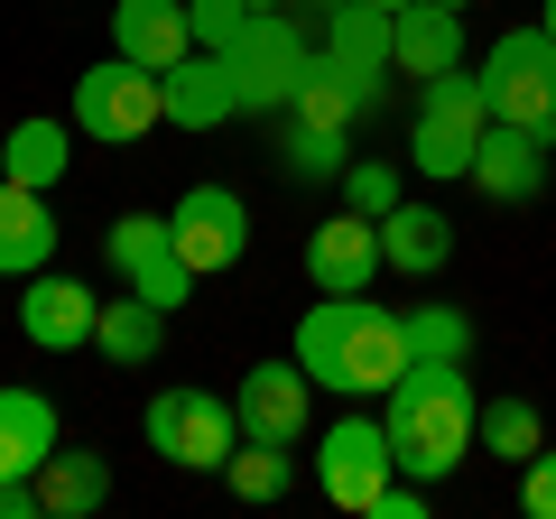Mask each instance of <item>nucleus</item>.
Returning a JSON list of instances; mask_svg holds the SVG:
<instances>
[{
  "instance_id": "obj_14",
  "label": "nucleus",
  "mask_w": 556,
  "mask_h": 519,
  "mask_svg": "<svg viewBox=\"0 0 556 519\" xmlns=\"http://www.w3.org/2000/svg\"><path fill=\"white\" fill-rule=\"evenodd\" d=\"M112 56L149 65V75H167L177 56H195V20H186V0H112Z\"/></svg>"
},
{
  "instance_id": "obj_3",
  "label": "nucleus",
  "mask_w": 556,
  "mask_h": 519,
  "mask_svg": "<svg viewBox=\"0 0 556 519\" xmlns=\"http://www.w3.org/2000/svg\"><path fill=\"white\" fill-rule=\"evenodd\" d=\"M492 130V93H482V65H445V75L417 84V121H408V167L417 177H473V149Z\"/></svg>"
},
{
  "instance_id": "obj_36",
  "label": "nucleus",
  "mask_w": 556,
  "mask_h": 519,
  "mask_svg": "<svg viewBox=\"0 0 556 519\" xmlns=\"http://www.w3.org/2000/svg\"><path fill=\"white\" fill-rule=\"evenodd\" d=\"M251 10H288V0H251Z\"/></svg>"
},
{
  "instance_id": "obj_12",
  "label": "nucleus",
  "mask_w": 556,
  "mask_h": 519,
  "mask_svg": "<svg viewBox=\"0 0 556 519\" xmlns=\"http://www.w3.org/2000/svg\"><path fill=\"white\" fill-rule=\"evenodd\" d=\"M93 325H102L93 288L56 279V269H38V279H20V334L38 343V353H84V343H93Z\"/></svg>"
},
{
  "instance_id": "obj_4",
  "label": "nucleus",
  "mask_w": 556,
  "mask_h": 519,
  "mask_svg": "<svg viewBox=\"0 0 556 519\" xmlns=\"http://www.w3.org/2000/svg\"><path fill=\"white\" fill-rule=\"evenodd\" d=\"M223 56H232V75H241V121L288 112V102L306 93V75H316V38H306V20H288V10H251V28H241Z\"/></svg>"
},
{
  "instance_id": "obj_19",
  "label": "nucleus",
  "mask_w": 556,
  "mask_h": 519,
  "mask_svg": "<svg viewBox=\"0 0 556 519\" xmlns=\"http://www.w3.org/2000/svg\"><path fill=\"white\" fill-rule=\"evenodd\" d=\"M38 501H47V519H93L102 501H112V464H102L93 445H56V455L38 464Z\"/></svg>"
},
{
  "instance_id": "obj_8",
  "label": "nucleus",
  "mask_w": 556,
  "mask_h": 519,
  "mask_svg": "<svg viewBox=\"0 0 556 519\" xmlns=\"http://www.w3.org/2000/svg\"><path fill=\"white\" fill-rule=\"evenodd\" d=\"M390 473H399V455H390V427H380V418H334V427L316 436V482H325L334 510H362V519H371L380 492H390Z\"/></svg>"
},
{
  "instance_id": "obj_24",
  "label": "nucleus",
  "mask_w": 556,
  "mask_h": 519,
  "mask_svg": "<svg viewBox=\"0 0 556 519\" xmlns=\"http://www.w3.org/2000/svg\"><path fill=\"white\" fill-rule=\"evenodd\" d=\"M298 445H260V436H241L232 445V464H223V482H232V501H278L288 492V473H298Z\"/></svg>"
},
{
  "instance_id": "obj_35",
  "label": "nucleus",
  "mask_w": 556,
  "mask_h": 519,
  "mask_svg": "<svg viewBox=\"0 0 556 519\" xmlns=\"http://www.w3.org/2000/svg\"><path fill=\"white\" fill-rule=\"evenodd\" d=\"M437 10H473V0H437Z\"/></svg>"
},
{
  "instance_id": "obj_21",
  "label": "nucleus",
  "mask_w": 556,
  "mask_h": 519,
  "mask_svg": "<svg viewBox=\"0 0 556 519\" xmlns=\"http://www.w3.org/2000/svg\"><path fill=\"white\" fill-rule=\"evenodd\" d=\"M75 121H56V112H28L20 130H0V159H10V177L20 186H56L65 167H75Z\"/></svg>"
},
{
  "instance_id": "obj_6",
  "label": "nucleus",
  "mask_w": 556,
  "mask_h": 519,
  "mask_svg": "<svg viewBox=\"0 0 556 519\" xmlns=\"http://www.w3.org/2000/svg\"><path fill=\"white\" fill-rule=\"evenodd\" d=\"M139 436H149L159 464H177V473H223L232 445H241V408L223 390H159L149 418H139Z\"/></svg>"
},
{
  "instance_id": "obj_27",
  "label": "nucleus",
  "mask_w": 556,
  "mask_h": 519,
  "mask_svg": "<svg viewBox=\"0 0 556 519\" xmlns=\"http://www.w3.org/2000/svg\"><path fill=\"white\" fill-rule=\"evenodd\" d=\"M130 288H139L149 306H167V316H177V306H186V288H195V269L177 260V241H159V251H149V260L130 269Z\"/></svg>"
},
{
  "instance_id": "obj_11",
  "label": "nucleus",
  "mask_w": 556,
  "mask_h": 519,
  "mask_svg": "<svg viewBox=\"0 0 556 519\" xmlns=\"http://www.w3.org/2000/svg\"><path fill=\"white\" fill-rule=\"evenodd\" d=\"M380 269H390V251H380V223L353 214V204H343V214H325L316 232H306V279H316L325 298H362Z\"/></svg>"
},
{
  "instance_id": "obj_33",
  "label": "nucleus",
  "mask_w": 556,
  "mask_h": 519,
  "mask_svg": "<svg viewBox=\"0 0 556 519\" xmlns=\"http://www.w3.org/2000/svg\"><path fill=\"white\" fill-rule=\"evenodd\" d=\"M0 519H47V501H38V473L0 482Z\"/></svg>"
},
{
  "instance_id": "obj_20",
  "label": "nucleus",
  "mask_w": 556,
  "mask_h": 519,
  "mask_svg": "<svg viewBox=\"0 0 556 519\" xmlns=\"http://www.w3.org/2000/svg\"><path fill=\"white\" fill-rule=\"evenodd\" d=\"M56 445H65V436H56V408H47L38 390H0V482L38 473Z\"/></svg>"
},
{
  "instance_id": "obj_31",
  "label": "nucleus",
  "mask_w": 556,
  "mask_h": 519,
  "mask_svg": "<svg viewBox=\"0 0 556 519\" xmlns=\"http://www.w3.org/2000/svg\"><path fill=\"white\" fill-rule=\"evenodd\" d=\"M519 510H529V519H556V455H547V445L519 464Z\"/></svg>"
},
{
  "instance_id": "obj_25",
  "label": "nucleus",
  "mask_w": 556,
  "mask_h": 519,
  "mask_svg": "<svg viewBox=\"0 0 556 519\" xmlns=\"http://www.w3.org/2000/svg\"><path fill=\"white\" fill-rule=\"evenodd\" d=\"M538 445H547V418H538L529 400H482V455H501V464H529Z\"/></svg>"
},
{
  "instance_id": "obj_15",
  "label": "nucleus",
  "mask_w": 556,
  "mask_h": 519,
  "mask_svg": "<svg viewBox=\"0 0 556 519\" xmlns=\"http://www.w3.org/2000/svg\"><path fill=\"white\" fill-rule=\"evenodd\" d=\"M445 65H464V10H437V0L390 10V75L427 84V75H445Z\"/></svg>"
},
{
  "instance_id": "obj_26",
  "label": "nucleus",
  "mask_w": 556,
  "mask_h": 519,
  "mask_svg": "<svg viewBox=\"0 0 556 519\" xmlns=\"http://www.w3.org/2000/svg\"><path fill=\"white\" fill-rule=\"evenodd\" d=\"M408 343L417 362H473V316L464 306H408Z\"/></svg>"
},
{
  "instance_id": "obj_32",
  "label": "nucleus",
  "mask_w": 556,
  "mask_h": 519,
  "mask_svg": "<svg viewBox=\"0 0 556 519\" xmlns=\"http://www.w3.org/2000/svg\"><path fill=\"white\" fill-rule=\"evenodd\" d=\"M371 519H427V482L390 473V492H380V510H371Z\"/></svg>"
},
{
  "instance_id": "obj_13",
  "label": "nucleus",
  "mask_w": 556,
  "mask_h": 519,
  "mask_svg": "<svg viewBox=\"0 0 556 519\" xmlns=\"http://www.w3.org/2000/svg\"><path fill=\"white\" fill-rule=\"evenodd\" d=\"M223 121H241V75L232 56L195 47V56L167 65V130H223Z\"/></svg>"
},
{
  "instance_id": "obj_1",
  "label": "nucleus",
  "mask_w": 556,
  "mask_h": 519,
  "mask_svg": "<svg viewBox=\"0 0 556 519\" xmlns=\"http://www.w3.org/2000/svg\"><path fill=\"white\" fill-rule=\"evenodd\" d=\"M298 362L334 400H390V380L417 362V343H408V316L371 306V288H362V298H325L298 316Z\"/></svg>"
},
{
  "instance_id": "obj_28",
  "label": "nucleus",
  "mask_w": 556,
  "mask_h": 519,
  "mask_svg": "<svg viewBox=\"0 0 556 519\" xmlns=\"http://www.w3.org/2000/svg\"><path fill=\"white\" fill-rule=\"evenodd\" d=\"M159 241H167V214H121L112 232H102V260H112L121 279H130V269H139L149 251H159Z\"/></svg>"
},
{
  "instance_id": "obj_18",
  "label": "nucleus",
  "mask_w": 556,
  "mask_h": 519,
  "mask_svg": "<svg viewBox=\"0 0 556 519\" xmlns=\"http://www.w3.org/2000/svg\"><path fill=\"white\" fill-rule=\"evenodd\" d=\"M380 251H390L399 279H437L445 260H455V223H445L437 204H408V195H399L390 214H380Z\"/></svg>"
},
{
  "instance_id": "obj_22",
  "label": "nucleus",
  "mask_w": 556,
  "mask_h": 519,
  "mask_svg": "<svg viewBox=\"0 0 556 519\" xmlns=\"http://www.w3.org/2000/svg\"><path fill=\"white\" fill-rule=\"evenodd\" d=\"M159 343H167V306H149L139 288H130L121 306H102V325H93V353H102V362H121V371L159 362Z\"/></svg>"
},
{
  "instance_id": "obj_2",
  "label": "nucleus",
  "mask_w": 556,
  "mask_h": 519,
  "mask_svg": "<svg viewBox=\"0 0 556 519\" xmlns=\"http://www.w3.org/2000/svg\"><path fill=\"white\" fill-rule=\"evenodd\" d=\"M380 427H390L399 473L437 492V482L482 445V400H473V380H464V362H408V371L390 380V418Z\"/></svg>"
},
{
  "instance_id": "obj_10",
  "label": "nucleus",
  "mask_w": 556,
  "mask_h": 519,
  "mask_svg": "<svg viewBox=\"0 0 556 519\" xmlns=\"http://www.w3.org/2000/svg\"><path fill=\"white\" fill-rule=\"evenodd\" d=\"M241 436L260 445H306V427H316V380H306V362H251L241 371Z\"/></svg>"
},
{
  "instance_id": "obj_37",
  "label": "nucleus",
  "mask_w": 556,
  "mask_h": 519,
  "mask_svg": "<svg viewBox=\"0 0 556 519\" xmlns=\"http://www.w3.org/2000/svg\"><path fill=\"white\" fill-rule=\"evenodd\" d=\"M371 10H408V0H371Z\"/></svg>"
},
{
  "instance_id": "obj_7",
  "label": "nucleus",
  "mask_w": 556,
  "mask_h": 519,
  "mask_svg": "<svg viewBox=\"0 0 556 519\" xmlns=\"http://www.w3.org/2000/svg\"><path fill=\"white\" fill-rule=\"evenodd\" d=\"M482 93H492V121H519L556 149V38L547 28H510L482 56Z\"/></svg>"
},
{
  "instance_id": "obj_16",
  "label": "nucleus",
  "mask_w": 556,
  "mask_h": 519,
  "mask_svg": "<svg viewBox=\"0 0 556 519\" xmlns=\"http://www.w3.org/2000/svg\"><path fill=\"white\" fill-rule=\"evenodd\" d=\"M56 204H47V186H20L0 177V279H38L47 260H56Z\"/></svg>"
},
{
  "instance_id": "obj_23",
  "label": "nucleus",
  "mask_w": 556,
  "mask_h": 519,
  "mask_svg": "<svg viewBox=\"0 0 556 519\" xmlns=\"http://www.w3.org/2000/svg\"><path fill=\"white\" fill-rule=\"evenodd\" d=\"M278 167H288L298 186H325V177L343 186V167H353V130H325V121H298V112H288V140H278Z\"/></svg>"
},
{
  "instance_id": "obj_30",
  "label": "nucleus",
  "mask_w": 556,
  "mask_h": 519,
  "mask_svg": "<svg viewBox=\"0 0 556 519\" xmlns=\"http://www.w3.org/2000/svg\"><path fill=\"white\" fill-rule=\"evenodd\" d=\"M186 20H195V47H232L241 28H251V0H186Z\"/></svg>"
},
{
  "instance_id": "obj_34",
  "label": "nucleus",
  "mask_w": 556,
  "mask_h": 519,
  "mask_svg": "<svg viewBox=\"0 0 556 519\" xmlns=\"http://www.w3.org/2000/svg\"><path fill=\"white\" fill-rule=\"evenodd\" d=\"M538 28H547V38H556V0H538Z\"/></svg>"
},
{
  "instance_id": "obj_9",
  "label": "nucleus",
  "mask_w": 556,
  "mask_h": 519,
  "mask_svg": "<svg viewBox=\"0 0 556 519\" xmlns=\"http://www.w3.org/2000/svg\"><path fill=\"white\" fill-rule=\"evenodd\" d=\"M167 241H177V260L195 279L241 269V251H251V204H241L232 186H186V195L167 204Z\"/></svg>"
},
{
  "instance_id": "obj_5",
  "label": "nucleus",
  "mask_w": 556,
  "mask_h": 519,
  "mask_svg": "<svg viewBox=\"0 0 556 519\" xmlns=\"http://www.w3.org/2000/svg\"><path fill=\"white\" fill-rule=\"evenodd\" d=\"M65 121H75L84 140H102V149H130V140H149L167 121V75H149V65H130V56H102V65L75 75Z\"/></svg>"
},
{
  "instance_id": "obj_17",
  "label": "nucleus",
  "mask_w": 556,
  "mask_h": 519,
  "mask_svg": "<svg viewBox=\"0 0 556 519\" xmlns=\"http://www.w3.org/2000/svg\"><path fill=\"white\" fill-rule=\"evenodd\" d=\"M473 186H482L492 204H529L538 186H547V140L519 130V121H492L482 149H473Z\"/></svg>"
},
{
  "instance_id": "obj_29",
  "label": "nucleus",
  "mask_w": 556,
  "mask_h": 519,
  "mask_svg": "<svg viewBox=\"0 0 556 519\" xmlns=\"http://www.w3.org/2000/svg\"><path fill=\"white\" fill-rule=\"evenodd\" d=\"M343 204L380 223V214L399 204V167H380V159H353V167H343Z\"/></svg>"
},
{
  "instance_id": "obj_38",
  "label": "nucleus",
  "mask_w": 556,
  "mask_h": 519,
  "mask_svg": "<svg viewBox=\"0 0 556 519\" xmlns=\"http://www.w3.org/2000/svg\"><path fill=\"white\" fill-rule=\"evenodd\" d=\"M0 177H10V159H0Z\"/></svg>"
}]
</instances>
